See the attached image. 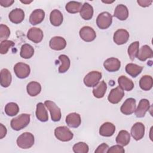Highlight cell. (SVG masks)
I'll use <instances>...</instances> for the list:
<instances>
[{"label":"cell","instance_id":"5","mask_svg":"<svg viewBox=\"0 0 153 153\" xmlns=\"http://www.w3.org/2000/svg\"><path fill=\"white\" fill-rule=\"evenodd\" d=\"M102 78V73L99 71H91L84 78V83L88 87L96 86Z\"/></svg>","mask_w":153,"mask_h":153},{"label":"cell","instance_id":"11","mask_svg":"<svg viewBox=\"0 0 153 153\" xmlns=\"http://www.w3.org/2000/svg\"><path fill=\"white\" fill-rule=\"evenodd\" d=\"M145 129V126L143 123L137 122L132 126L130 130V134L134 140H139L144 136Z\"/></svg>","mask_w":153,"mask_h":153},{"label":"cell","instance_id":"31","mask_svg":"<svg viewBox=\"0 0 153 153\" xmlns=\"http://www.w3.org/2000/svg\"><path fill=\"white\" fill-rule=\"evenodd\" d=\"M12 76L11 72L5 68L1 71V85L3 87H8L11 83Z\"/></svg>","mask_w":153,"mask_h":153},{"label":"cell","instance_id":"13","mask_svg":"<svg viewBox=\"0 0 153 153\" xmlns=\"http://www.w3.org/2000/svg\"><path fill=\"white\" fill-rule=\"evenodd\" d=\"M44 34L42 30L38 27H31L27 33V38L34 43H39L43 39Z\"/></svg>","mask_w":153,"mask_h":153},{"label":"cell","instance_id":"9","mask_svg":"<svg viewBox=\"0 0 153 153\" xmlns=\"http://www.w3.org/2000/svg\"><path fill=\"white\" fill-rule=\"evenodd\" d=\"M124 96V92L123 90L118 86L111 90L108 97V100L112 104H117L121 100Z\"/></svg>","mask_w":153,"mask_h":153},{"label":"cell","instance_id":"12","mask_svg":"<svg viewBox=\"0 0 153 153\" xmlns=\"http://www.w3.org/2000/svg\"><path fill=\"white\" fill-rule=\"evenodd\" d=\"M136 109V100L133 98H128L123 103L120 108L121 112L126 115L132 114Z\"/></svg>","mask_w":153,"mask_h":153},{"label":"cell","instance_id":"47","mask_svg":"<svg viewBox=\"0 0 153 153\" xmlns=\"http://www.w3.org/2000/svg\"><path fill=\"white\" fill-rule=\"evenodd\" d=\"M103 2H105V3H112L114 1H111V2H105V1H102Z\"/></svg>","mask_w":153,"mask_h":153},{"label":"cell","instance_id":"4","mask_svg":"<svg viewBox=\"0 0 153 153\" xmlns=\"http://www.w3.org/2000/svg\"><path fill=\"white\" fill-rule=\"evenodd\" d=\"M112 16L108 12L100 13L96 19V24L100 29H108L112 24Z\"/></svg>","mask_w":153,"mask_h":153},{"label":"cell","instance_id":"7","mask_svg":"<svg viewBox=\"0 0 153 153\" xmlns=\"http://www.w3.org/2000/svg\"><path fill=\"white\" fill-rule=\"evenodd\" d=\"M44 105L50 112L52 121L54 122L60 121L62 116L61 111L56 103L51 100H45L44 102Z\"/></svg>","mask_w":153,"mask_h":153},{"label":"cell","instance_id":"28","mask_svg":"<svg viewBox=\"0 0 153 153\" xmlns=\"http://www.w3.org/2000/svg\"><path fill=\"white\" fill-rule=\"evenodd\" d=\"M119 87L123 90L131 91L134 88V83L130 79L124 75H121L118 78Z\"/></svg>","mask_w":153,"mask_h":153},{"label":"cell","instance_id":"42","mask_svg":"<svg viewBox=\"0 0 153 153\" xmlns=\"http://www.w3.org/2000/svg\"><path fill=\"white\" fill-rule=\"evenodd\" d=\"M108 148H109L108 145H107L105 143H102L97 148L94 152L95 153H106L107 152Z\"/></svg>","mask_w":153,"mask_h":153},{"label":"cell","instance_id":"45","mask_svg":"<svg viewBox=\"0 0 153 153\" xmlns=\"http://www.w3.org/2000/svg\"><path fill=\"white\" fill-rule=\"evenodd\" d=\"M7 130L6 127L2 124H0V139H3L7 134Z\"/></svg>","mask_w":153,"mask_h":153},{"label":"cell","instance_id":"29","mask_svg":"<svg viewBox=\"0 0 153 153\" xmlns=\"http://www.w3.org/2000/svg\"><path fill=\"white\" fill-rule=\"evenodd\" d=\"M26 90L29 96L32 97L36 96L40 93L41 91V85L36 81H31L27 84Z\"/></svg>","mask_w":153,"mask_h":153},{"label":"cell","instance_id":"16","mask_svg":"<svg viewBox=\"0 0 153 153\" xmlns=\"http://www.w3.org/2000/svg\"><path fill=\"white\" fill-rule=\"evenodd\" d=\"M150 108L149 101L146 99H142L140 100L137 108L134 111L135 115L137 118H142Z\"/></svg>","mask_w":153,"mask_h":153},{"label":"cell","instance_id":"43","mask_svg":"<svg viewBox=\"0 0 153 153\" xmlns=\"http://www.w3.org/2000/svg\"><path fill=\"white\" fill-rule=\"evenodd\" d=\"M137 2L138 4L142 7H147L151 5L152 3V0H137Z\"/></svg>","mask_w":153,"mask_h":153},{"label":"cell","instance_id":"10","mask_svg":"<svg viewBox=\"0 0 153 153\" xmlns=\"http://www.w3.org/2000/svg\"><path fill=\"white\" fill-rule=\"evenodd\" d=\"M129 38L128 31L124 29H120L114 32L113 36L114 42L117 45H123L126 44Z\"/></svg>","mask_w":153,"mask_h":153},{"label":"cell","instance_id":"26","mask_svg":"<svg viewBox=\"0 0 153 153\" xmlns=\"http://www.w3.org/2000/svg\"><path fill=\"white\" fill-rule=\"evenodd\" d=\"M93 7L89 4L87 2H85L79 11L81 17L85 20H90L93 16Z\"/></svg>","mask_w":153,"mask_h":153},{"label":"cell","instance_id":"37","mask_svg":"<svg viewBox=\"0 0 153 153\" xmlns=\"http://www.w3.org/2000/svg\"><path fill=\"white\" fill-rule=\"evenodd\" d=\"M139 41H134L128 46L127 52L131 60H134V59L136 57H137V56L139 50Z\"/></svg>","mask_w":153,"mask_h":153},{"label":"cell","instance_id":"30","mask_svg":"<svg viewBox=\"0 0 153 153\" xmlns=\"http://www.w3.org/2000/svg\"><path fill=\"white\" fill-rule=\"evenodd\" d=\"M143 67L134 63H128L126 66V72L133 78L136 77L142 71Z\"/></svg>","mask_w":153,"mask_h":153},{"label":"cell","instance_id":"24","mask_svg":"<svg viewBox=\"0 0 153 153\" xmlns=\"http://www.w3.org/2000/svg\"><path fill=\"white\" fill-rule=\"evenodd\" d=\"M50 20L52 25L54 26H60L63 20L62 13L58 10H53L50 14Z\"/></svg>","mask_w":153,"mask_h":153},{"label":"cell","instance_id":"27","mask_svg":"<svg viewBox=\"0 0 153 153\" xmlns=\"http://www.w3.org/2000/svg\"><path fill=\"white\" fill-rule=\"evenodd\" d=\"M106 89L107 85L106 82L104 81H102L94 87L93 89V94L97 99L102 98L106 93Z\"/></svg>","mask_w":153,"mask_h":153},{"label":"cell","instance_id":"22","mask_svg":"<svg viewBox=\"0 0 153 153\" xmlns=\"http://www.w3.org/2000/svg\"><path fill=\"white\" fill-rule=\"evenodd\" d=\"M153 57V51L151 48L148 45H143L139 50L137 57L140 61H145L148 59Z\"/></svg>","mask_w":153,"mask_h":153},{"label":"cell","instance_id":"25","mask_svg":"<svg viewBox=\"0 0 153 153\" xmlns=\"http://www.w3.org/2000/svg\"><path fill=\"white\" fill-rule=\"evenodd\" d=\"M115 141L118 145L121 146L127 145L130 141V134L124 130H122L119 131L117 136L116 137Z\"/></svg>","mask_w":153,"mask_h":153},{"label":"cell","instance_id":"41","mask_svg":"<svg viewBox=\"0 0 153 153\" xmlns=\"http://www.w3.org/2000/svg\"><path fill=\"white\" fill-rule=\"evenodd\" d=\"M125 152L124 149L123 148V146L120 145H114L110 148H108L107 152L108 153H124Z\"/></svg>","mask_w":153,"mask_h":153},{"label":"cell","instance_id":"17","mask_svg":"<svg viewBox=\"0 0 153 153\" xmlns=\"http://www.w3.org/2000/svg\"><path fill=\"white\" fill-rule=\"evenodd\" d=\"M8 17L12 23L19 24L22 22L24 20L25 13L21 8H15L9 13Z\"/></svg>","mask_w":153,"mask_h":153},{"label":"cell","instance_id":"39","mask_svg":"<svg viewBox=\"0 0 153 153\" xmlns=\"http://www.w3.org/2000/svg\"><path fill=\"white\" fill-rule=\"evenodd\" d=\"M14 42L12 41L4 40L1 41L0 44V53L2 54H6L9 49L14 46Z\"/></svg>","mask_w":153,"mask_h":153},{"label":"cell","instance_id":"6","mask_svg":"<svg viewBox=\"0 0 153 153\" xmlns=\"http://www.w3.org/2000/svg\"><path fill=\"white\" fill-rule=\"evenodd\" d=\"M14 71L16 75L20 79L27 78L30 73V66L25 63L19 62L14 66Z\"/></svg>","mask_w":153,"mask_h":153},{"label":"cell","instance_id":"23","mask_svg":"<svg viewBox=\"0 0 153 153\" xmlns=\"http://www.w3.org/2000/svg\"><path fill=\"white\" fill-rule=\"evenodd\" d=\"M36 117L38 120L42 122H46L48 120V115L45 108V105L42 102H39L36 105Z\"/></svg>","mask_w":153,"mask_h":153},{"label":"cell","instance_id":"3","mask_svg":"<svg viewBox=\"0 0 153 153\" xmlns=\"http://www.w3.org/2000/svg\"><path fill=\"white\" fill-rule=\"evenodd\" d=\"M54 135L56 137L62 142H68L72 139L73 133L66 126H59L55 128Z\"/></svg>","mask_w":153,"mask_h":153},{"label":"cell","instance_id":"32","mask_svg":"<svg viewBox=\"0 0 153 153\" xmlns=\"http://www.w3.org/2000/svg\"><path fill=\"white\" fill-rule=\"evenodd\" d=\"M139 86L144 91L151 90L153 86V79L150 75H143L139 80Z\"/></svg>","mask_w":153,"mask_h":153},{"label":"cell","instance_id":"20","mask_svg":"<svg viewBox=\"0 0 153 153\" xmlns=\"http://www.w3.org/2000/svg\"><path fill=\"white\" fill-rule=\"evenodd\" d=\"M115 131V126L110 122L103 123L99 128V134L104 137L112 136Z\"/></svg>","mask_w":153,"mask_h":153},{"label":"cell","instance_id":"2","mask_svg":"<svg viewBox=\"0 0 153 153\" xmlns=\"http://www.w3.org/2000/svg\"><path fill=\"white\" fill-rule=\"evenodd\" d=\"M16 142L19 148L22 149H29L34 144V136L31 133L24 132L17 137Z\"/></svg>","mask_w":153,"mask_h":153},{"label":"cell","instance_id":"38","mask_svg":"<svg viewBox=\"0 0 153 153\" xmlns=\"http://www.w3.org/2000/svg\"><path fill=\"white\" fill-rule=\"evenodd\" d=\"M73 151L75 153H87L89 150L88 146L83 142H79L75 143L72 148Z\"/></svg>","mask_w":153,"mask_h":153},{"label":"cell","instance_id":"33","mask_svg":"<svg viewBox=\"0 0 153 153\" xmlns=\"http://www.w3.org/2000/svg\"><path fill=\"white\" fill-rule=\"evenodd\" d=\"M34 54V49L32 45L29 44H24L22 45L20 50V57L23 59H30Z\"/></svg>","mask_w":153,"mask_h":153},{"label":"cell","instance_id":"36","mask_svg":"<svg viewBox=\"0 0 153 153\" xmlns=\"http://www.w3.org/2000/svg\"><path fill=\"white\" fill-rule=\"evenodd\" d=\"M19 112V107L18 105L14 102H10L5 106V112L10 117L16 115Z\"/></svg>","mask_w":153,"mask_h":153},{"label":"cell","instance_id":"35","mask_svg":"<svg viewBox=\"0 0 153 153\" xmlns=\"http://www.w3.org/2000/svg\"><path fill=\"white\" fill-rule=\"evenodd\" d=\"M82 5L81 2L76 1H70L65 6L66 10L71 14L77 13L80 11Z\"/></svg>","mask_w":153,"mask_h":153},{"label":"cell","instance_id":"14","mask_svg":"<svg viewBox=\"0 0 153 153\" xmlns=\"http://www.w3.org/2000/svg\"><path fill=\"white\" fill-rule=\"evenodd\" d=\"M105 69L111 72L118 71L121 67V62L119 59L115 57L107 59L103 63Z\"/></svg>","mask_w":153,"mask_h":153},{"label":"cell","instance_id":"19","mask_svg":"<svg viewBox=\"0 0 153 153\" xmlns=\"http://www.w3.org/2000/svg\"><path fill=\"white\" fill-rule=\"evenodd\" d=\"M66 123L67 125L72 128L78 127L81 123V119L80 115L76 112L69 114L66 117Z\"/></svg>","mask_w":153,"mask_h":153},{"label":"cell","instance_id":"46","mask_svg":"<svg viewBox=\"0 0 153 153\" xmlns=\"http://www.w3.org/2000/svg\"><path fill=\"white\" fill-rule=\"evenodd\" d=\"M21 1V2L25 4H29L32 2V1Z\"/></svg>","mask_w":153,"mask_h":153},{"label":"cell","instance_id":"15","mask_svg":"<svg viewBox=\"0 0 153 153\" xmlns=\"http://www.w3.org/2000/svg\"><path fill=\"white\" fill-rule=\"evenodd\" d=\"M49 45L52 50L60 51L66 47V41L65 39L62 36H54L50 39Z\"/></svg>","mask_w":153,"mask_h":153},{"label":"cell","instance_id":"21","mask_svg":"<svg viewBox=\"0 0 153 153\" xmlns=\"http://www.w3.org/2000/svg\"><path fill=\"white\" fill-rule=\"evenodd\" d=\"M114 16L120 20H126L128 17V10L127 7L123 4L118 5L115 8Z\"/></svg>","mask_w":153,"mask_h":153},{"label":"cell","instance_id":"40","mask_svg":"<svg viewBox=\"0 0 153 153\" xmlns=\"http://www.w3.org/2000/svg\"><path fill=\"white\" fill-rule=\"evenodd\" d=\"M10 35V30L9 27L3 24L0 25V39L1 41L7 40Z\"/></svg>","mask_w":153,"mask_h":153},{"label":"cell","instance_id":"34","mask_svg":"<svg viewBox=\"0 0 153 153\" xmlns=\"http://www.w3.org/2000/svg\"><path fill=\"white\" fill-rule=\"evenodd\" d=\"M59 60L61 62V65L59 68V73H65L69 68L71 61L69 58L65 54H61L59 56Z\"/></svg>","mask_w":153,"mask_h":153},{"label":"cell","instance_id":"8","mask_svg":"<svg viewBox=\"0 0 153 153\" xmlns=\"http://www.w3.org/2000/svg\"><path fill=\"white\" fill-rule=\"evenodd\" d=\"M80 38L85 42H91L94 40L96 37V33L94 30L88 26L82 27L79 30Z\"/></svg>","mask_w":153,"mask_h":153},{"label":"cell","instance_id":"1","mask_svg":"<svg viewBox=\"0 0 153 153\" xmlns=\"http://www.w3.org/2000/svg\"><path fill=\"white\" fill-rule=\"evenodd\" d=\"M30 117L29 114H22L11 120L10 126L14 130H20L26 127L29 124L30 120Z\"/></svg>","mask_w":153,"mask_h":153},{"label":"cell","instance_id":"18","mask_svg":"<svg viewBox=\"0 0 153 153\" xmlns=\"http://www.w3.org/2000/svg\"><path fill=\"white\" fill-rule=\"evenodd\" d=\"M45 12L42 9H36L32 11L29 17V22L32 25L41 23L44 19Z\"/></svg>","mask_w":153,"mask_h":153},{"label":"cell","instance_id":"44","mask_svg":"<svg viewBox=\"0 0 153 153\" xmlns=\"http://www.w3.org/2000/svg\"><path fill=\"white\" fill-rule=\"evenodd\" d=\"M14 2V0H0V4L4 7H10Z\"/></svg>","mask_w":153,"mask_h":153}]
</instances>
